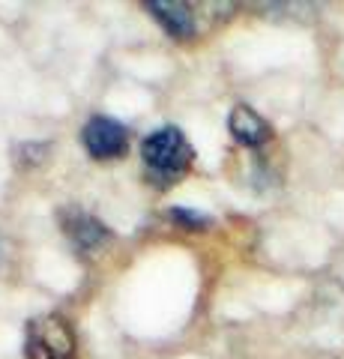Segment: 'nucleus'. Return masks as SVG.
Instances as JSON below:
<instances>
[{"label":"nucleus","mask_w":344,"mask_h":359,"mask_svg":"<svg viewBox=\"0 0 344 359\" xmlns=\"http://www.w3.org/2000/svg\"><path fill=\"white\" fill-rule=\"evenodd\" d=\"M171 216L180 222V224H192V228H201V224L207 222L204 216H198V212H192V210H174Z\"/></svg>","instance_id":"0eeeda50"},{"label":"nucleus","mask_w":344,"mask_h":359,"mask_svg":"<svg viewBox=\"0 0 344 359\" xmlns=\"http://www.w3.org/2000/svg\"><path fill=\"white\" fill-rule=\"evenodd\" d=\"M81 138H84L87 153L96 156V159H117V156H123L129 147L126 126L111 117H93L84 126Z\"/></svg>","instance_id":"7ed1b4c3"},{"label":"nucleus","mask_w":344,"mask_h":359,"mask_svg":"<svg viewBox=\"0 0 344 359\" xmlns=\"http://www.w3.org/2000/svg\"><path fill=\"white\" fill-rule=\"evenodd\" d=\"M147 9L162 21V27L171 33L174 39H188L195 33V15L186 4H174V0H162V4H147Z\"/></svg>","instance_id":"39448f33"},{"label":"nucleus","mask_w":344,"mask_h":359,"mask_svg":"<svg viewBox=\"0 0 344 359\" xmlns=\"http://www.w3.org/2000/svg\"><path fill=\"white\" fill-rule=\"evenodd\" d=\"M141 159L153 183L171 186L188 171V165L195 159V150L177 126H162L153 135H147V141L141 144Z\"/></svg>","instance_id":"f257e3e1"},{"label":"nucleus","mask_w":344,"mask_h":359,"mask_svg":"<svg viewBox=\"0 0 344 359\" xmlns=\"http://www.w3.org/2000/svg\"><path fill=\"white\" fill-rule=\"evenodd\" d=\"M25 353L27 359H72L75 332L69 320L60 318V314L33 318L25 332Z\"/></svg>","instance_id":"f03ea898"},{"label":"nucleus","mask_w":344,"mask_h":359,"mask_svg":"<svg viewBox=\"0 0 344 359\" xmlns=\"http://www.w3.org/2000/svg\"><path fill=\"white\" fill-rule=\"evenodd\" d=\"M66 231L72 233V240L78 243L81 249H96V245L105 240V228L90 216H78L75 222H69V228Z\"/></svg>","instance_id":"423d86ee"},{"label":"nucleus","mask_w":344,"mask_h":359,"mask_svg":"<svg viewBox=\"0 0 344 359\" xmlns=\"http://www.w3.org/2000/svg\"><path fill=\"white\" fill-rule=\"evenodd\" d=\"M228 126H231V135H234L240 144H246V147H258V144L270 138V126H266L249 105H237L231 111Z\"/></svg>","instance_id":"20e7f679"}]
</instances>
